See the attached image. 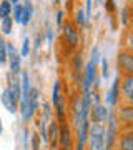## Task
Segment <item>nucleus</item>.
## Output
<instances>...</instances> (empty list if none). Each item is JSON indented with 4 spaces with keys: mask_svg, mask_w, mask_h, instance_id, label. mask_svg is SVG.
Wrapping results in <instances>:
<instances>
[{
    "mask_svg": "<svg viewBox=\"0 0 133 150\" xmlns=\"http://www.w3.org/2000/svg\"><path fill=\"white\" fill-rule=\"evenodd\" d=\"M88 150H105V125L90 123L88 139H87Z\"/></svg>",
    "mask_w": 133,
    "mask_h": 150,
    "instance_id": "f257e3e1",
    "label": "nucleus"
},
{
    "mask_svg": "<svg viewBox=\"0 0 133 150\" xmlns=\"http://www.w3.org/2000/svg\"><path fill=\"white\" fill-rule=\"evenodd\" d=\"M113 115H115V118H117V122H118L120 132L133 129V107H130V105H120L113 112Z\"/></svg>",
    "mask_w": 133,
    "mask_h": 150,
    "instance_id": "f03ea898",
    "label": "nucleus"
},
{
    "mask_svg": "<svg viewBox=\"0 0 133 150\" xmlns=\"http://www.w3.org/2000/svg\"><path fill=\"white\" fill-rule=\"evenodd\" d=\"M120 105L133 107V77H120Z\"/></svg>",
    "mask_w": 133,
    "mask_h": 150,
    "instance_id": "7ed1b4c3",
    "label": "nucleus"
},
{
    "mask_svg": "<svg viewBox=\"0 0 133 150\" xmlns=\"http://www.w3.org/2000/svg\"><path fill=\"white\" fill-rule=\"evenodd\" d=\"M118 64V75L122 77H133V54L122 50L117 59Z\"/></svg>",
    "mask_w": 133,
    "mask_h": 150,
    "instance_id": "20e7f679",
    "label": "nucleus"
},
{
    "mask_svg": "<svg viewBox=\"0 0 133 150\" xmlns=\"http://www.w3.org/2000/svg\"><path fill=\"white\" fill-rule=\"evenodd\" d=\"M95 75H96V64L90 59L85 65V70H83V80H82V93L83 95L90 93V88L93 85V80H95Z\"/></svg>",
    "mask_w": 133,
    "mask_h": 150,
    "instance_id": "39448f33",
    "label": "nucleus"
},
{
    "mask_svg": "<svg viewBox=\"0 0 133 150\" xmlns=\"http://www.w3.org/2000/svg\"><path fill=\"white\" fill-rule=\"evenodd\" d=\"M7 62L13 75H18L22 72V55L17 52V48L12 43H7Z\"/></svg>",
    "mask_w": 133,
    "mask_h": 150,
    "instance_id": "423d86ee",
    "label": "nucleus"
},
{
    "mask_svg": "<svg viewBox=\"0 0 133 150\" xmlns=\"http://www.w3.org/2000/svg\"><path fill=\"white\" fill-rule=\"evenodd\" d=\"M110 108L106 105H101V103H96L90 108V118L91 123H100V125H105L108 117H110Z\"/></svg>",
    "mask_w": 133,
    "mask_h": 150,
    "instance_id": "0eeeda50",
    "label": "nucleus"
},
{
    "mask_svg": "<svg viewBox=\"0 0 133 150\" xmlns=\"http://www.w3.org/2000/svg\"><path fill=\"white\" fill-rule=\"evenodd\" d=\"M63 40L70 48L78 47V30L70 20H67V23L63 25Z\"/></svg>",
    "mask_w": 133,
    "mask_h": 150,
    "instance_id": "6e6552de",
    "label": "nucleus"
},
{
    "mask_svg": "<svg viewBox=\"0 0 133 150\" xmlns=\"http://www.w3.org/2000/svg\"><path fill=\"white\" fill-rule=\"evenodd\" d=\"M58 144L62 147V150H70L72 149V129L67 122L60 125L58 132Z\"/></svg>",
    "mask_w": 133,
    "mask_h": 150,
    "instance_id": "1a4fd4ad",
    "label": "nucleus"
},
{
    "mask_svg": "<svg viewBox=\"0 0 133 150\" xmlns=\"http://www.w3.org/2000/svg\"><path fill=\"white\" fill-rule=\"evenodd\" d=\"M118 150H133V130H123L118 134L117 145Z\"/></svg>",
    "mask_w": 133,
    "mask_h": 150,
    "instance_id": "9d476101",
    "label": "nucleus"
},
{
    "mask_svg": "<svg viewBox=\"0 0 133 150\" xmlns=\"http://www.w3.org/2000/svg\"><path fill=\"white\" fill-rule=\"evenodd\" d=\"M38 97H40L38 88H32V90H30V98H28V105H27V113H25V117H23V120H25V122L32 120L33 115H35V112H37Z\"/></svg>",
    "mask_w": 133,
    "mask_h": 150,
    "instance_id": "9b49d317",
    "label": "nucleus"
},
{
    "mask_svg": "<svg viewBox=\"0 0 133 150\" xmlns=\"http://www.w3.org/2000/svg\"><path fill=\"white\" fill-rule=\"evenodd\" d=\"M118 98H120V75L115 77V80H113L110 90L106 93V103H108L110 107H117Z\"/></svg>",
    "mask_w": 133,
    "mask_h": 150,
    "instance_id": "f8f14e48",
    "label": "nucleus"
},
{
    "mask_svg": "<svg viewBox=\"0 0 133 150\" xmlns=\"http://www.w3.org/2000/svg\"><path fill=\"white\" fill-rule=\"evenodd\" d=\"M0 100H2V103H4V107L7 108V112L10 113H15L17 110H18V102H17L15 98H13V95L10 93V90L5 87V90L2 92V95H0Z\"/></svg>",
    "mask_w": 133,
    "mask_h": 150,
    "instance_id": "ddd939ff",
    "label": "nucleus"
},
{
    "mask_svg": "<svg viewBox=\"0 0 133 150\" xmlns=\"http://www.w3.org/2000/svg\"><path fill=\"white\" fill-rule=\"evenodd\" d=\"M58 132H60V123L57 120H52L50 125H48V144L52 149L57 147L58 144Z\"/></svg>",
    "mask_w": 133,
    "mask_h": 150,
    "instance_id": "4468645a",
    "label": "nucleus"
},
{
    "mask_svg": "<svg viewBox=\"0 0 133 150\" xmlns=\"http://www.w3.org/2000/svg\"><path fill=\"white\" fill-rule=\"evenodd\" d=\"M73 74H75V80H77V83L80 87V83L83 80V59H82V52L77 54L73 59Z\"/></svg>",
    "mask_w": 133,
    "mask_h": 150,
    "instance_id": "2eb2a0df",
    "label": "nucleus"
},
{
    "mask_svg": "<svg viewBox=\"0 0 133 150\" xmlns=\"http://www.w3.org/2000/svg\"><path fill=\"white\" fill-rule=\"evenodd\" d=\"M33 15V5L30 0H25V5H23V15H22V25H28L32 20Z\"/></svg>",
    "mask_w": 133,
    "mask_h": 150,
    "instance_id": "dca6fc26",
    "label": "nucleus"
},
{
    "mask_svg": "<svg viewBox=\"0 0 133 150\" xmlns=\"http://www.w3.org/2000/svg\"><path fill=\"white\" fill-rule=\"evenodd\" d=\"M55 110H57V122L60 125L67 122V118H65V98L63 97H60V100L55 105Z\"/></svg>",
    "mask_w": 133,
    "mask_h": 150,
    "instance_id": "f3484780",
    "label": "nucleus"
},
{
    "mask_svg": "<svg viewBox=\"0 0 133 150\" xmlns=\"http://www.w3.org/2000/svg\"><path fill=\"white\" fill-rule=\"evenodd\" d=\"M122 43H123V50H125V52L133 54V28H130V30H127V32H125Z\"/></svg>",
    "mask_w": 133,
    "mask_h": 150,
    "instance_id": "a211bd4d",
    "label": "nucleus"
},
{
    "mask_svg": "<svg viewBox=\"0 0 133 150\" xmlns=\"http://www.w3.org/2000/svg\"><path fill=\"white\" fill-rule=\"evenodd\" d=\"M12 8H13V5H12L8 0H2V2H0V18L10 17Z\"/></svg>",
    "mask_w": 133,
    "mask_h": 150,
    "instance_id": "6ab92c4d",
    "label": "nucleus"
},
{
    "mask_svg": "<svg viewBox=\"0 0 133 150\" xmlns=\"http://www.w3.org/2000/svg\"><path fill=\"white\" fill-rule=\"evenodd\" d=\"M12 30H13V18L12 17L2 18V32L5 35H8V33H12Z\"/></svg>",
    "mask_w": 133,
    "mask_h": 150,
    "instance_id": "aec40b11",
    "label": "nucleus"
},
{
    "mask_svg": "<svg viewBox=\"0 0 133 150\" xmlns=\"http://www.w3.org/2000/svg\"><path fill=\"white\" fill-rule=\"evenodd\" d=\"M85 20H87L85 12L82 10V8H77V12H75V25H77L78 28H82L83 25H85Z\"/></svg>",
    "mask_w": 133,
    "mask_h": 150,
    "instance_id": "412c9836",
    "label": "nucleus"
},
{
    "mask_svg": "<svg viewBox=\"0 0 133 150\" xmlns=\"http://www.w3.org/2000/svg\"><path fill=\"white\" fill-rule=\"evenodd\" d=\"M12 12H13V22H17V23H22V15H23V5H20V4H17V5H13V8H12Z\"/></svg>",
    "mask_w": 133,
    "mask_h": 150,
    "instance_id": "4be33fe9",
    "label": "nucleus"
},
{
    "mask_svg": "<svg viewBox=\"0 0 133 150\" xmlns=\"http://www.w3.org/2000/svg\"><path fill=\"white\" fill-rule=\"evenodd\" d=\"M7 43L5 38L0 35V64H5L7 62Z\"/></svg>",
    "mask_w": 133,
    "mask_h": 150,
    "instance_id": "5701e85b",
    "label": "nucleus"
},
{
    "mask_svg": "<svg viewBox=\"0 0 133 150\" xmlns=\"http://www.w3.org/2000/svg\"><path fill=\"white\" fill-rule=\"evenodd\" d=\"M60 82L57 80L55 82V85H53V92H52V103H53V107L57 105V102L60 100Z\"/></svg>",
    "mask_w": 133,
    "mask_h": 150,
    "instance_id": "b1692460",
    "label": "nucleus"
},
{
    "mask_svg": "<svg viewBox=\"0 0 133 150\" xmlns=\"http://www.w3.org/2000/svg\"><path fill=\"white\" fill-rule=\"evenodd\" d=\"M28 54H30V38L25 37V38H23V45H22L20 55H22V57H28Z\"/></svg>",
    "mask_w": 133,
    "mask_h": 150,
    "instance_id": "393cba45",
    "label": "nucleus"
},
{
    "mask_svg": "<svg viewBox=\"0 0 133 150\" xmlns=\"http://www.w3.org/2000/svg\"><path fill=\"white\" fill-rule=\"evenodd\" d=\"M100 64H101V75H103V79H108V62H106V57H101L100 59Z\"/></svg>",
    "mask_w": 133,
    "mask_h": 150,
    "instance_id": "a878e982",
    "label": "nucleus"
},
{
    "mask_svg": "<svg viewBox=\"0 0 133 150\" xmlns=\"http://www.w3.org/2000/svg\"><path fill=\"white\" fill-rule=\"evenodd\" d=\"M40 135L38 134H33L32 135V150H40Z\"/></svg>",
    "mask_w": 133,
    "mask_h": 150,
    "instance_id": "bb28decb",
    "label": "nucleus"
},
{
    "mask_svg": "<svg viewBox=\"0 0 133 150\" xmlns=\"http://www.w3.org/2000/svg\"><path fill=\"white\" fill-rule=\"evenodd\" d=\"M50 117H52V105L47 102V103H43V118L50 120Z\"/></svg>",
    "mask_w": 133,
    "mask_h": 150,
    "instance_id": "cd10ccee",
    "label": "nucleus"
},
{
    "mask_svg": "<svg viewBox=\"0 0 133 150\" xmlns=\"http://www.w3.org/2000/svg\"><path fill=\"white\" fill-rule=\"evenodd\" d=\"M62 22H63V12L58 10L57 12V25H58V27H62Z\"/></svg>",
    "mask_w": 133,
    "mask_h": 150,
    "instance_id": "c85d7f7f",
    "label": "nucleus"
},
{
    "mask_svg": "<svg viewBox=\"0 0 133 150\" xmlns=\"http://www.w3.org/2000/svg\"><path fill=\"white\" fill-rule=\"evenodd\" d=\"M40 43H42V37H40V35H37V38H35V50H38V48H40Z\"/></svg>",
    "mask_w": 133,
    "mask_h": 150,
    "instance_id": "c756f323",
    "label": "nucleus"
},
{
    "mask_svg": "<svg viewBox=\"0 0 133 150\" xmlns=\"http://www.w3.org/2000/svg\"><path fill=\"white\" fill-rule=\"evenodd\" d=\"M106 7H108V10H113L115 5H113V0H106Z\"/></svg>",
    "mask_w": 133,
    "mask_h": 150,
    "instance_id": "7c9ffc66",
    "label": "nucleus"
},
{
    "mask_svg": "<svg viewBox=\"0 0 133 150\" xmlns=\"http://www.w3.org/2000/svg\"><path fill=\"white\" fill-rule=\"evenodd\" d=\"M77 150H85V145L80 144V142H77Z\"/></svg>",
    "mask_w": 133,
    "mask_h": 150,
    "instance_id": "2f4dec72",
    "label": "nucleus"
},
{
    "mask_svg": "<svg viewBox=\"0 0 133 150\" xmlns=\"http://www.w3.org/2000/svg\"><path fill=\"white\" fill-rule=\"evenodd\" d=\"M8 2H10V4H13V5H17V4L20 2V0H8Z\"/></svg>",
    "mask_w": 133,
    "mask_h": 150,
    "instance_id": "473e14b6",
    "label": "nucleus"
},
{
    "mask_svg": "<svg viewBox=\"0 0 133 150\" xmlns=\"http://www.w3.org/2000/svg\"><path fill=\"white\" fill-rule=\"evenodd\" d=\"M2 130H4V127H2V118H0V134H2Z\"/></svg>",
    "mask_w": 133,
    "mask_h": 150,
    "instance_id": "72a5a7b5",
    "label": "nucleus"
},
{
    "mask_svg": "<svg viewBox=\"0 0 133 150\" xmlns=\"http://www.w3.org/2000/svg\"><path fill=\"white\" fill-rule=\"evenodd\" d=\"M128 4H130V7H133V0H128Z\"/></svg>",
    "mask_w": 133,
    "mask_h": 150,
    "instance_id": "f704fd0d",
    "label": "nucleus"
},
{
    "mask_svg": "<svg viewBox=\"0 0 133 150\" xmlns=\"http://www.w3.org/2000/svg\"><path fill=\"white\" fill-rule=\"evenodd\" d=\"M52 2H53V4H58L60 0H52Z\"/></svg>",
    "mask_w": 133,
    "mask_h": 150,
    "instance_id": "c9c22d12",
    "label": "nucleus"
},
{
    "mask_svg": "<svg viewBox=\"0 0 133 150\" xmlns=\"http://www.w3.org/2000/svg\"><path fill=\"white\" fill-rule=\"evenodd\" d=\"M113 150H118V149H113Z\"/></svg>",
    "mask_w": 133,
    "mask_h": 150,
    "instance_id": "e433bc0d",
    "label": "nucleus"
},
{
    "mask_svg": "<svg viewBox=\"0 0 133 150\" xmlns=\"http://www.w3.org/2000/svg\"><path fill=\"white\" fill-rule=\"evenodd\" d=\"M132 130H133V129H132Z\"/></svg>",
    "mask_w": 133,
    "mask_h": 150,
    "instance_id": "4c0bfd02",
    "label": "nucleus"
}]
</instances>
